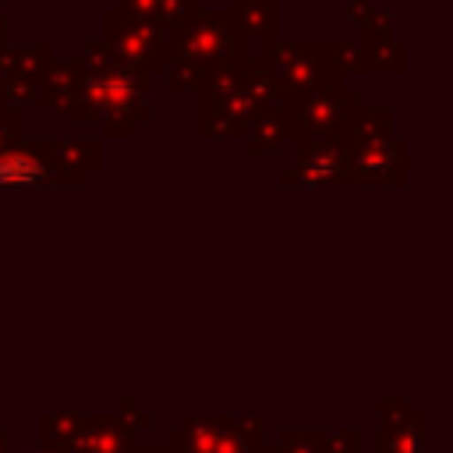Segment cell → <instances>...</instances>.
Returning <instances> with one entry per match:
<instances>
[{
  "mask_svg": "<svg viewBox=\"0 0 453 453\" xmlns=\"http://www.w3.org/2000/svg\"><path fill=\"white\" fill-rule=\"evenodd\" d=\"M42 180V163L28 152H7L0 156V184H14V188H32Z\"/></svg>",
  "mask_w": 453,
  "mask_h": 453,
  "instance_id": "6da1fadb",
  "label": "cell"
}]
</instances>
